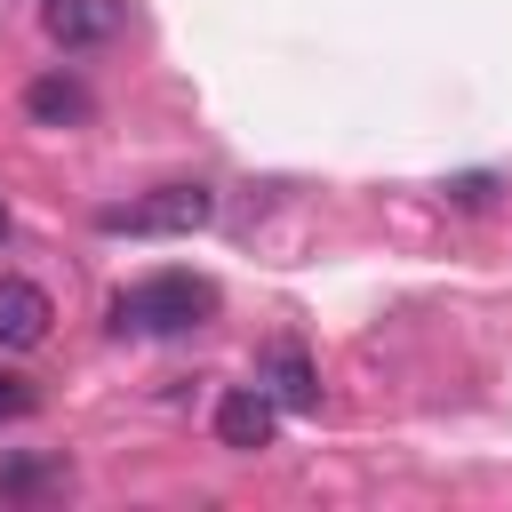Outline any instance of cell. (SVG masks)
<instances>
[{
	"mask_svg": "<svg viewBox=\"0 0 512 512\" xmlns=\"http://www.w3.org/2000/svg\"><path fill=\"white\" fill-rule=\"evenodd\" d=\"M256 384L272 392V408H320V368H312L304 344H264Z\"/></svg>",
	"mask_w": 512,
	"mask_h": 512,
	"instance_id": "obj_6",
	"label": "cell"
},
{
	"mask_svg": "<svg viewBox=\"0 0 512 512\" xmlns=\"http://www.w3.org/2000/svg\"><path fill=\"white\" fill-rule=\"evenodd\" d=\"M0 240H8V208H0Z\"/></svg>",
	"mask_w": 512,
	"mask_h": 512,
	"instance_id": "obj_11",
	"label": "cell"
},
{
	"mask_svg": "<svg viewBox=\"0 0 512 512\" xmlns=\"http://www.w3.org/2000/svg\"><path fill=\"white\" fill-rule=\"evenodd\" d=\"M120 16H128L120 0H40V24L56 48H104L120 32Z\"/></svg>",
	"mask_w": 512,
	"mask_h": 512,
	"instance_id": "obj_5",
	"label": "cell"
},
{
	"mask_svg": "<svg viewBox=\"0 0 512 512\" xmlns=\"http://www.w3.org/2000/svg\"><path fill=\"white\" fill-rule=\"evenodd\" d=\"M64 472L56 464H16V456H0V496H32V488H56Z\"/></svg>",
	"mask_w": 512,
	"mask_h": 512,
	"instance_id": "obj_8",
	"label": "cell"
},
{
	"mask_svg": "<svg viewBox=\"0 0 512 512\" xmlns=\"http://www.w3.org/2000/svg\"><path fill=\"white\" fill-rule=\"evenodd\" d=\"M208 312H216V288L192 280V272H152V280H136V288L112 296V328L120 336H184Z\"/></svg>",
	"mask_w": 512,
	"mask_h": 512,
	"instance_id": "obj_1",
	"label": "cell"
},
{
	"mask_svg": "<svg viewBox=\"0 0 512 512\" xmlns=\"http://www.w3.org/2000/svg\"><path fill=\"white\" fill-rule=\"evenodd\" d=\"M48 320H56L48 288L0 272V352H32V344H48Z\"/></svg>",
	"mask_w": 512,
	"mask_h": 512,
	"instance_id": "obj_4",
	"label": "cell"
},
{
	"mask_svg": "<svg viewBox=\"0 0 512 512\" xmlns=\"http://www.w3.org/2000/svg\"><path fill=\"white\" fill-rule=\"evenodd\" d=\"M216 216V192L208 184H160V192H136V200H112L96 208V232H128V240H184Z\"/></svg>",
	"mask_w": 512,
	"mask_h": 512,
	"instance_id": "obj_2",
	"label": "cell"
},
{
	"mask_svg": "<svg viewBox=\"0 0 512 512\" xmlns=\"http://www.w3.org/2000/svg\"><path fill=\"white\" fill-rule=\"evenodd\" d=\"M24 112H32L40 128H80L96 104H88V88H80L72 72H40V80L24 88Z\"/></svg>",
	"mask_w": 512,
	"mask_h": 512,
	"instance_id": "obj_7",
	"label": "cell"
},
{
	"mask_svg": "<svg viewBox=\"0 0 512 512\" xmlns=\"http://www.w3.org/2000/svg\"><path fill=\"white\" fill-rule=\"evenodd\" d=\"M40 408V392L24 384V376H0V424H16V416H32Z\"/></svg>",
	"mask_w": 512,
	"mask_h": 512,
	"instance_id": "obj_10",
	"label": "cell"
},
{
	"mask_svg": "<svg viewBox=\"0 0 512 512\" xmlns=\"http://www.w3.org/2000/svg\"><path fill=\"white\" fill-rule=\"evenodd\" d=\"M272 432H280V408H272L264 384H232V392L216 400V440H224V448L256 456V448H272Z\"/></svg>",
	"mask_w": 512,
	"mask_h": 512,
	"instance_id": "obj_3",
	"label": "cell"
},
{
	"mask_svg": "<svg viewBox=\"0 0 512 512\" xmlns=\"http://www.w3.org/2000/svg\"><path fill=\"white\" fill-rule=\"evenodd\" d=\"M496 192H504V184H496L488 168H472V176H448V200H456V208H488Z\"/></svg>",
	"mask_w": 512,
	"mask_h": 512,
	"instance_id": "obj_9",
	"label": "cell"
}]
</instances>
